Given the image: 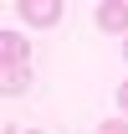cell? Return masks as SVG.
<instances>
[{
  "instance_id": "1",
  "label": "cell",
  "mask_w": 128,
  "mask_h": 134,
  "mask_svg": "<svg viewBox=\"0 0 128 134\" xmlns=\"http://www.w3.org/2000/svg\"><path fill=\"white\" fill-rule=\"evenodd\" d=\"M16 16L31 26V31H46L62 21V0H16Z\"/></svg>"
},
{
  "instance_id": "2",
  "label": "cell",
  "mask_w": 128,
  "mask_h": 134,
  "mask_svg": "<svg viewBox=\"0 0 128 134\" xmlns=\"http://www.w3.org/2000/svg\"><path fill=\"white\" fill-rule=\"evenodd\" d=\"M31 88V62H0V98H21Z\"/></svg>"
},
{
  "instance_id": "3",
  "label": "cell",
  "mask_w": 128,
  "mask_h": 134,
  "mask_svg": "<svg viewBox=\"0 0 128 134\" xmlns=\"http://www.w3.org/2000/svg\"><path fill=\"white\" fill-rule=\"evenodd\" d=\"M92 21H97V31H123L128 36V0H103Z\"/></svg>"
},
{
  "instance_id": "4",
  "label": "cell",
  "mask_w": 128,
  "mask_h": 134,
  "mask_svg": "<svg viewBox=\"0 0 128 134\" xmlns=\"http://www.w3.org/2000/svg\"><path fill=\"white\" fill-rule=\"evenodd\" d=\"M0 62H31V41L21 31H0Z\"/></svg>"
},
{
  "instance_id": "5",
  "label": "cell",
  "mask_w": 128,
  "mask_h": 134,
  "mask_svg": "<svg viewBox=\"0 0 128 134\" xmlns=\"http://www.w3.org/2000/svg\"><path fill=\"white\" fill-rule=\"evenodd\" d=\"M97 134H128V119H108V124H97Z\"/></svg>"
},
{
  "instance_id": "6",
  "label": "cell",
  "mask_w": 128,
  "mask_h": 134,
  "mask_svg": "<svg viewBox=\"0 0 128 134\" xmlns=\"http://www.w3.org/2000/svg\"><path fill=\"white\" fill-rule=\"evenodd\" d=\"M118 108H123V119H128V83H118Z\"/></svg>"
},
{
  "instance_id": "7",
  "label": "cell",
  "mask_w": 128,
  "mask_h": 134,
  "mask_svg": "<svg viewBox=\"0 0 128 134\" xmlns=\"http://www.w3.org/2000/svg\"><path fill=\"white\" fill-rule=\"evenodd\" d=\"M123 57H128V36H123Z\"/></svg>"
},
{
  "instance_id": "8",
  "label": "cell",
  "mask_w": 128,
  "mask_h": 134,
  "mask_svg": "<svg viewBox=\"0 0 128 134\" xmlns=\"http://www.w3.org/2000/svg\"><path fill=\"white\" fill-rule=\"evenodd\" d=\"M26 134H41V129H26Z\"/></svg>"
}]
</instances>
